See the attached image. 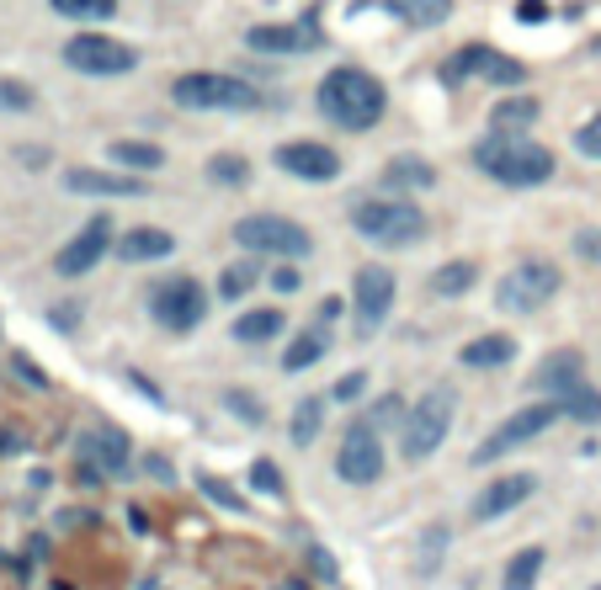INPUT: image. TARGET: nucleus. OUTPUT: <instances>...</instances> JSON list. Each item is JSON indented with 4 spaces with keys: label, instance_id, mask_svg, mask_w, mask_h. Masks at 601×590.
<instances>
[{
    "label": "nucleus",
    "instance_id": "27",
    "mask_svg": "<svg viewBox=\"0 0 601 590\" xmlns=\"http://www.w3.org/2000/svg\"><path fill=\"white\" fill-rule=\"evenodd\" d=\"M107 154H112V165H123L128 176H134V171H160V165H165V149L145 145V139H117Z\"/></svg>",
    "mask_w": 601,
    "mask_h": 590
},
{
    "label": "nucleus",
    "instance_id": "24",
    "mask_svg": "<svg viewBox=\"0 0 601 590\" xmlns=\"http://www.w3.org/2000/svg\"><path fill=\"white\" fill-rule=\"evenodd\" d=\"M283 309H246L240 319H235V341H246V346H261V341H277L283 336Z\"/></svg>",
    "mask_w": 601,
    "mask_h": 590
},
{
    "label": "nucleus",
    "instance_id": "21",
    "mask_svg": "<svg viewBox=\"0 0 601 590\" xmlns=\"http://www.w3.org/2000/svg\"><path fill=\"white\" fill-rule=\"evenodd\" d=\"M117 250H123V261H160V255L176 250V235H171V229H154V224H139V229H128V235L117 240Z\"/></svg>",
    "mask_w": 601,
    "mask_h": 590
},
{
    "label": "nucleus",
    "instance_id": "15",
    "mask_svg": "<svg viewBox=\"0 0 601 590\" xmlns=\"http://www.w3.org/2000/svg\"><path fill=\"white\" fill-rule=\"evenodd\" d=\"M107 246H112V218H91L70 246L53 255V272H59V277H86L101 255H107Z\"/></svg>",
    "mask_w": 601,
    "mask_h": 590
},
{
    "label": "nucleus",
    "instance_id": "8",
    "mask_svg": "<svg viewBox=\"0 0 601 590\" xmlns=\"http://www.w3.org/2000/svg\"><path fill=\"white\" fill-rule=\"evenodd\" d=\"M150 314L165 325V330L187 336V330H198L202 319H208V288H202L198 277H171V283L154 288Z\"/></svg>",
    "mask_w": 601,
    "mask_h": 590
},
{
    "label": "nucleus",
    "instance_id": "34",
    "mask_svg": "<svg viewBox=\"0 0 601 590\" xmlns=\"http://www.w3.org/2000/svg\"><path fill=\"white\" fill-rule=\"evenodd\" d=\"M208 181H218V187H246V181H251V165H246L240 154H213V160H208Z\"/></svg>",
    "mask_w": 601,
    "mask_h": 590
},
{
    "label": "nucleus",
    "instance_id": "2",
    "mask_svg": "<svg viewBox=\"0 0 601 590\" xmlns=\"http://www.w3.org/2000/svg\"><path fill=\"white\" fill-rule=\"evenodd\" d=\"M474 165L485 171V176H496L501 187L511 192H522V187H543L553 176V149L533 145V139H479L474 145Z\"/></svg>",
    "mask_w": 601,
    "mask_h": 590
},
{
    "label": "nucleus",
    "instance_id": "9",
    "mask_svg": "<svg viewBox=\"0 0 601 590\" xmlns=\"http://www.w3.org/2000/svg\"><path fill=\"white\" fill-rule=\"evenodd\" d=\"M336 479H347V485H356V490L384 479V437H378L367 420L347 426L341 452H336Z\"/></svg>",
    "mask_w": 601,
    "mask_h": 590
},
{
    "label": "nucleus",
    "instance_id": "1",
    "mask_svg": "<svg viewBox=\"0 0 601 590\" xmlns=\"http://www.w3.org/2000/svg\"><path fill=\"white\" fill-rule=\"evenodd\" d=\"M320 112L336 123V128H347V134H367L378 117H384V106H389V91H384V80L378 75H367V70H356V64H336L325 80H320Z\"/></svg>",
    "mask_w": 601,
    "mask_h": 590
},
{
    "label": "nucleus",
    "instance_id": "19",
    "mask_svg": "<svg viewBox=\"0 0 601 590\" xmlns=\"http://www.w3.org/2000/svg\"><path fill=\"white\" fill-rule=\"evenodd\" d=\"M580 373H586V356H580V351H553V356H543V367L533 373V389L564 399V393L580 389Z\"/></svg>",
    "mask_w": 601,
    "mask_h": 590
},
{
    "label": "nucleus",
    "instance_id": "28",
    "mask_svg": "<svg viewBox=\"0 0 601 590\" xmlns=\"http://www.w3.org/2000/svg\"><path fill=\"white\" fill-rule=\"evenodd\" d=\"M320 426H325V399H299V410H293V420H288L293 447H314L320 442Z\"/></svg>",
    "mask_w": 601,
    "mask_h": 590
},
{
    "label": "nucleus",
    "instance_id": "6",
    "mask_svg": "<svg viewBox=\"0 0 601 590\" xmlns=\"http://www.w3.org/2000/svg\"><path fill=\"white\" fill-rule=\"evenodd\" d=\"M553 420H564L559 399H543V404H522L516 415H505L501 426H496L485 442L474 447V457H468V463H479V468H485V463H501L511 447H522V442H533V437H543Z\"/></svg>",
    "mask_w": 601,
    "mask_h": 590
},
{
    "label": "nucleus",
    "instance_id": "33",
    "mask_svg": "<svg viewBox=\"0 0 601 590\" xmlns=\"http://www.w3.org/2000/svg\"><path fill=\"white\" fill-rule=\"evenodd\" d=\"M53 11L70 22H112L117 0H53Z\"/></svg>",
    "mask_w": 601,
    "mask_h": 590
},
{
    "label": "nucleus",
    "instance_id": "40",
    "mask_svg": "<svg viewBox=\"0 0 601 590\" xmlns=\"http://www.w3.org/2000/svg\"><path fill=\"white\" fill-rule=\"evenodd\" d=\"M400 393H384V399H378V404H373V420H367V426H395V420H400Z\"/></svg>",
    "mask_w": 601,
    "mask_h": 590
},
{
    "label": "nucleus",
    "instance_id": "7",
    "mask_svg": "<svg viewBox=\"0 0 601 590\" xmlns=\"http://www.w3.org/2000/svg\"><path fill=\"white\" fill-rule=\"evenodd\" d=\"M235 246L246 255H309L314 240H309L303 224L283 218V213H251V218L235 224Z\"/></svg>",
    "mask_w": 601,
    "mask_h": 590
},
{
    "label": "nucleus",
    "instance_id": "29",
    "mask_svg": "<svg viewBox=\"0 0 601 590\" xmlns=\"http://www.w3.org/2000/svg\"><path fill=\"white\" fill-rule=\"evenodd\" d=\"M325 356V330H299L288 351H283V373H303V367H314Z\"/></svg>",
    "mask_w": 601,
    "mask_h": 590
},
{
    "label": "nucleus",
    "instance_id": "18",
    "mask_svg": "<svg viewBox=\"0 0 601 590\" xmlns=\"http://www.w3.org/2000/svg\"><path fill=\"white\" fill-rule=\"evenodd\" d=\"M452 75H479V80H496V86H522V80H527V70H522L516 59L485 49V43L458 53V59H452Z\"/></svg>",
    "mask_w": 601,
    "mask_h": 590
},
{
    "label": "nucleus",
    "instance_id": "10",
    "mask_svg": "<svg viewBox=\"0 0 601 590\" xmlns=\"http://www.w3.org/2000/svg\"><path fill=\"white\" fill-rule=\"evenodd\" d=\"M64 64L80 75H128V70H139V53L107 33H80L64 43Z\"/></svg>",
    "mask_w": 601,
    "mask_h": 590
},
{
    "label": "nucleus",
    "instance_id": "11",
    "mask_svg": "<svg viewBox=\"0 0 601 590\" xmlns=\"http://www.w3.org/2000/svg\"><path fill=\"white\" fill-rule=\"evenodd\" d=\"M553 293H559V272H553L549 261H522L501 283L496 303H501L505 314H533V309H543Z\"/></svg>",
    "mask_w": 601,
    "mask_h": 590
},
{
    "label": "nucleus",
    "instance_id": "42",
    "mask_svg": "<svg viewBox=\"0 0 601 590\" xmlns=\"http://www.w3.org/2000/svg\"><path fill=\"white\" fill-rule=\"evenodd\" d=\"M362 389H367V378H362V373H347V378H341L330 393H336L341 404H351V399H362Z\"/></svg>",
    "mask_w": 601,
    "mask_h": 590
},
{
    "label": "nucleus",
    "instance_id": "41",
    "mask_svg": "<svg viewBox=\"0 0 601 590\" xmlns=\"http://www.w3.org/2000/svg\"><path fill=\"white\" fill-rule=\"evenodd\" d=\"M575 255L580 261H601V229H580L575 235Z\"/></svg>",
    "mask_w": 601,
    "mask_h": 590
},
{
    "label": "nucleus",
    "instance_id": "26",
    "mask_svg": "<svg viewBox=\"0 0 601 590\" xmlns=\"http://www.w3.org/2000/svg\"><path fill=\"white\" fill-rule=\"evenodd\" d=\"M384 5L410 27H442L452 16V0H384Z\"/></svg>",
    "mask_w": 601,
    "mask_h": 590
},
{
    "label": "nucleus",
    "instance_id": "37",
    "mask_svg": "<svg viewBox=\"0 0 601 590\" xmlns=\"http://www.w3.org/2000/svg\"><path fill=\"white\" fill-rule=\"evenodd\" d=\"M251 485L261 494H272V500H283V474H277V463H272V457H255V463H251Z\"/></svg>",
    "mask_w": 601,
    "mask_h": 590
},
{
    "label": "nucleus",
    "instance_id": "17",
    "mask_svg": "<svg viewBox=\"0 0 601 590\" xmlns=\"http://www.w3.org/2000/svg\"><path fill=\"white\" fill-rule=\"evenodd\" d=\"M64 192H75V197H145L150 187H145L139 176H123V171L70 165V171H64Z\"/></svg>",
    "mask_w": 601,
    "mask_h": 590
},
{
    "label": "nucleus",
    "instance_id": "3",
    "mask_svg": "<svg viewBox=\"0 0 601 590\" xmlns=\"http://www.w3.org/2000/svg\"><path fill=\"white\" fill-rule=\"evenodd\" d=\"M351 229L367 240V246H384V250H404L415 246L426 235V213L404 197H367L351 208Z\"/></svg>",
    "mask_w": 601,
    "mask_h": 590
},
{
    "label": "nucleus",
    "instance_id": "43",
    "mask_svg": "<svg viewBox=\"0 0 601 590\" xmlns=\"http://www.w3.org/2000/svg\"><path fill=\"white\" fill-rule=\"evenodd\" d=\"M272 288H277V293H299L303 288L299 266H277V272H272Z\"/></svg>",
    "mask_w": 601,
    "mask_h": 590
},
{
    "label": "nucleus",
    "instance_id": "25",
    "mask_svg": "<svg viewBox=\"0 0 601 590\" xmlns=\"http://www.w3.org/2000/svg\"><path fill=\"white\" fill-rule=\"evenodd\" d=\"M384 187L389 192H426V187H437V171L426 160H389L384 165Z\"/></svg>",
    "mask_w": 601,
    "mask_h": 590
},
{
    "label": "nucleus",
    "instance_id": "39",
    "mask_svg": "<svg viewBox=\"0 0 601 590\" xmlns=\"http://www.w3.org/2000/svg\"><path fill=\"white\" fill-rule=\"evenodd\" d=\"M575 149H580L586 160H601V112H597V117H586V123L575 128Z\"/></svg>",
    "mask_w": 601,
    "mask_h": 590
},
{
    "label": "nucleus",
    "instance_id": "45",
    "mask_svg": "<svg viewBox=\"0 0 601 590\" xmlns=\"http://www.w3.org/2000/svg\"><path fill=\"white\" fill-rule=\"evenodd\" d=\"M591 53H597V59H601V38H597V43H591Z\"/></svg>",
    "mask_w": 601,
    "mask_h": 590
},
{
    "label": "nucleus",
    "instance_id": "5",
    "mask_svg": "<svg viewBox=\"0 0 601 590\" xmlns=\"http://www.w3.org/2000/svg\"><path fill=\"white\" fill-rule=\"evenodd\" d=\"M452 431V389L448 384H437V389H426L415 404H410V415H404V431H400V447L410 463H426L437 447L448 442Z\"/></svg>",
    "mask_w": 601,
    "mask_h": 590
},
{
    "label": "nucleus",
    "instance_id": "31",
    "mask_svg": "<svg viewBox=\"0 0 601 590\" xmlns=\"http://www.w3.org/2000/svg\"><path fill=\"white\" fill-rule=\"evenodd\" d=\"M474 288V266L468 261H448V266H437V277H431V293L442 298H458Z\"/></svg>",
    "mask_w": 601,
    "mask_h": 590
},
{
    "label": "nucleus",
    "instance_id": "23",
    "mask_svg": "<svg viewBox=\"0 0 601 590\" xmlns=\"http://www.w3.org/2000/svg\"><path fill=\"white\" fill-rule=\"evenodd\" d=\"M511 356H516V341H511V336H479V341H468L458 351V362H463V367H479V373L505 367Z\"/></svg>",
    "mask_w": 601,
    "mask_h": 590
},
{
    "label": "nucleus",
    "instance_id": "32",
    "mask_svg": "<svg viewBox=\"0 0 601 590\" xmlns=\"http://www.w3.org/2000/svg\"><path fill=\"white\" fill-rule=\"evenodd\" d=\"M559 410L569 415V420H580V426H597L601 420V393L597 389H575L559 399Z\"/></svg>",
    "mask_w": 601,
    "mask_h": 590
},
{
    "label": "nucleus",
    "instance_id": "12",
    "mask_svg": "<svg viewBox=\"0 0 601 590\" xmlns=\"http://www.w3.org/2000/svg\"><path fill=\"white\" fill-rule=\"evenodd\" d=\"M246 49L255 53H314L325 49V33H320V22H261L246 33Z\"/></svg>",
    "mask_w": 601,
    "mask_h": 590
},
{
    "label": "nucleus",
    "instance_id": "14",
    "mask_svg": "<svg viewBox=\"0 0 601 590\" xmlns=\"http://www.w3.org/2000/svg\"><path fill=\"white\" fill-rule=\"evenodd\" d=\"M395 309V272L389 266H362L356 272V325L362 336H373Z\"/></svg>",
    "mask_w": 601,
    "mask_h": 590
},
{
    "label": "nucleus",
    "instance_id": "22",
    "mask_svg": "<svg viewBox=\"0 0 601 590\" xmlns=\"http://www.w3.org/2000/svg\"><path fill=\"white\" fill-rule=\"evenodd\" d=\"M533 123H538V101L533 97H505L501 106L490 112V128H496L501 139H522Z\"/></svg>",
    "mask_w": 601,
    "mask_h": 590
},
{
    "label": "nucleus",
    "instance_id": "30",
    "mask_svg": "<svg viewBox=\"0 0 601 590\" xmlns=\"http://www.w3.org/2000/svg\"><path fill=\"white\" fill-rule=\"evenodd\" d=\"M538 575H543V548H522L511 564H505V590H533L538 586Z\"/></svg>",
    "mask_w": 601,
    "mask_h": 590
},
{
    "label": "nucleus",
    "instance_id": "20",
    "mask_svg": "<svg viewBox=\"0 0 601 590\" xmlns=\"http://www.w3.org/2000/svg\"><path fill=\"white\" fill-rule=\"evenodd\" d=\"M80 463H91L97 474H123L128 468V437H117V431H86L80 437Z\"/></svg>",
    "mask_w": 601,
    "mask_h": 590
},
{
    "label": "nucleus",
    "instance_id": "13",
    "mask_svg": "<svg viewBox=\"0 0 601 590\" xmlns=\"http://www.w3.org/2000/svg\"><path fill=\"white\" fill-rule=\"evenodd\" d=\"M533 490H538V474H505V479L485 485V490L468 500V522H479V527H485V522H501L516 505H527Z\"/></svg>",
    "mask_w": 601,
    "mask_h": 590
},
{
    "label": "nucleus",
    "instance_id": "4",
    "mask_svg": "<svg viewBox=\"0 0 601 590\" xmlns=\"http://www.w3.org/2000/svg\"><path fill=\"white\" fill-rule=\"evenodd\" d=\"M176 106L187 112H255L261 106V91L240 75H213V70H192L171 86Z\"/></svg>",
    "mask_w": 601,
    "mask_h": 590
},
{
    "label": "nucleus",
    "instance_id": "44",
    "mask_svg": "<svg viewBox=\"0 0 601 590\" xmlns=\"http://www.w3.org/2000/svg\"><path fill=\"white\" fill-rule=\"evenodd\" d=\"M0 452H16V437H11V431H0Z\"/></svg>",
    "mask_w": 601,
    "mask_h": 590
},
{
    "label": "nucleus",
    "instance_id": "46",
    "mask_svg": "<svg viewBox=\"0 0 601 590\" xmlns=\"http://www.w3.org/2000/svg\"><path fill=\"white\" fill-rule=\"evenodd\" d=\"M591 590H601V586H591Z\"/></svg>",
    "mask_w": 601,
    "mask_h": 590
},
{
    "label": "nucleus",
    "instance_id": "38",
    "mask_svg": "<svg viewBox=\"0 0 601 590\" xmlns=\"http://www.w3.org/2000/svg\"><path fill=\"white\" fill-rule=\"evenodd\" d=\"M224 404H229L240 420H251V426H261V420H266V404H261L255 393H246V389H229V393H224Z\"/></svg>",
    "mask_w": 601,
    "mask_h": 590
},
{
    "label": "nucleus",
    "instance_id": "35",
    "mask_svg": "<svg viewBox=\"0 0 601 590\" xmlns=\"http://www.w3.org/2000/svg\"><path fill=\"white\" fill-rule=\"evenodd\" d=\"M255 283H261V266H255V261H235V266H224L218 293H224V298H246Z\"/></svg>",
    "mask_w": 601,
    "mask_h": 590
},
{
    "label": "nucleus",
    "instance_id": "16",
    "mask_svg": "<svg viewBox=\"0 0 601 590\" xmlns=\"http://www.w3.org/2000/svg\"><path fill=\"white\" fill-rule=\"evenodd\" d=\"M277 165L288 171V176H299V181H336L341 176V154L325 145H314V139H293V145L277 149Z\"/></svg>",
    "mask_w": 601,
    "mask_h": 590
},
{
    "label": "nucleus",
    "instance_id": "36",
    "mask_svg": "<svg viewBox=\"0 0 601 590\" xmlns=\"http://www.w3.org/2000/svg\"><path fill=\"white\" fill-rule=\"evenodd\" d=\"M38 97H33V86H22V80H5L0 75V112H33Z\"/></svg>",
    "mask_w": 601,
    "mask_h": 590
}]
</instances>
